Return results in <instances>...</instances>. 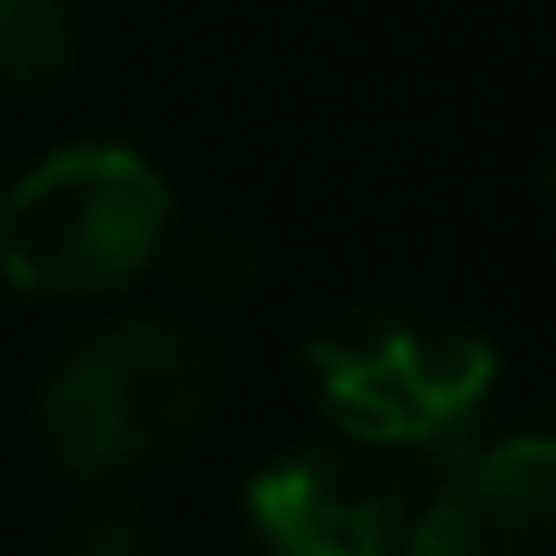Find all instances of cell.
Wrapping results in <instances>:
<instances>
[{
  "label": "cell",
  "mask_w": 556,
  "mask_h": 556,
  "mask_svg": "<svg viewBox=\"0 0 556 556\" xmlns=\"http://www.w3.org/2000/svg\"><path fill=\"white\" fill-rule=\"evenodd\" d=\"M303 374L331 437L380 458H465L501 388V353L486 331L416 311H345L303 345Z\"/></svg>",
  "instance_id": "6da1fadb"
},
{
  "label": "cell",
  "mask_w": 556,
  "mask_h": 556,
  "mask_svg": "<svg viewBox=\"0 0 556 556\" xmlns=\"http://www.w3.org/2000/svg\"><path fill=\"white\" fill-rule=\"evenodd\" d=\"M218 345L177 317H121L78 339L42 380L36 430L56 472L78 486H121L198 444L218 408Z\"/></svg>",
  "instance_id": "7a4b0ae2"
},
{
  "label": "cell",
  "mask_w": 556,
  "mask_h": 556,
  "mask_svg": "<svg viewBox=\"0 0 556 556\" xmlns=\"http://www.w3.org/2000/svg\"><path fill=\"white\" fill-rule=\"evenodd\" d=\"M169 184L121 141H71L0 198V275L36 303H99L155 268L169 240Z\"/></svg>",
  "instance_id": "3957f363"
},
{
  "label": "cell",
  "mask_w": 556,
  "mask_h": 556,
  "mask_svg": "<svg viewBox=\"0 0 556 556\" xmlns=\"http://www.w3.org/2000/svg\"><path fill=\"white\" fill-rule=\"evenodd\" d=\"M416 515L408 465L317 437L247 479V529L268 556H394Z\"/></svg>",
  "instance_id": "277c9868"
},
{
  "label": "cell",
  "mask_w": 556,
  "mask_h": 556,
  "mask_svg": "<svg viewBox=\"0 0 556 556\" xmlns=\"http://www.w3.org/2000/svg\"><path fill=\"white\" fill-rule=\"evenodd\" d=\"M556 521V444L515 430L444 465L437 493L408 515L394 556H535Z\"/></svg>",
  "instance_id": "5b68a950"
},
{
  "label": "cell",
  "mask_w": 556,
  "mask_h": 556,
  "mask_svg": "<svg viewBox=\"0 0 556 556\" xmlns=\"http://www.w3.org/2000/svg\"><path fill=\"white\" fill-rule=\"evenodd\" d=\"M78 56V14L71 0H0V85L42 92Z\"/></svg>",
  "instance_id": "8992f818"
},
{
  "label": "cell",
  "mask_w": 556,
  "mask_h": 556,
  "mask_svg": "<svg viewBox=\"0 0 556 556\" xmlns=\"http://www.w3.org/2000/svg\"><path fill=\"white\" fill-rule=\"evenodd\" d=\"M169 268V282L190 289V296H212V303H226V296H240L247 282H254V247L240 240V232H218V226H204V232H184V240H163V254H155Z\"/></svg>",
  "instance_id": "52a82bcc"
},
{
  "label": "cell",
  "mask_w": 556,
  "mask_h": 556,
  "mask_svg": "<svg viewBox=\"0 0 556 556\" xmlns=\"http://www.w3.org/2000/svg\"><path fill=\"white\" fill-rule=\"evenodd\" d=\"M50 556H149V529H141V515L121 493H92L50 535Z\"/></svg>",
  "instance_id": "ba28073f"
}]
</instances>
